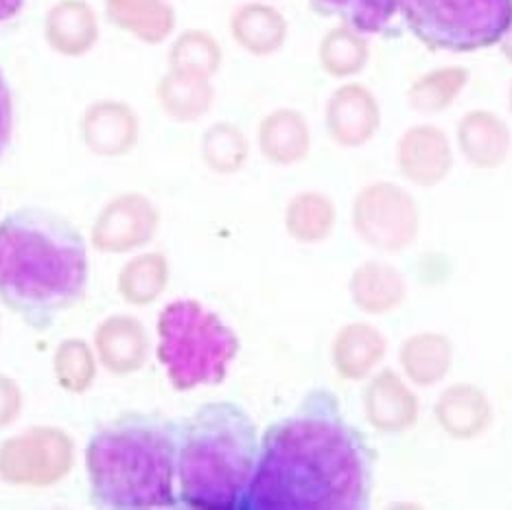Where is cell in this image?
Instances as JSON below:
<instances>
[{
    "mask_svg": "<svg viewBox=\"0 0 512 510\" xmlns=\"http://www.w3.org/2000/svg\"><path fill=\"white\" fill-rule=\"evenodd\" d=\"M230 33L243 51L267 57L283 49L287 40V20L278 9L265 3H248L230 16Z\"/></svg>",
    "mask_w": 512,
    "mask_h": 510,
    "instance_id": "obj_22",
    "label": "cell"
},
{
    "mask_svg": "<svg viewBox=\"0 0 512 510\" xmlns=\"http://www.w3.org/2000/svg\"><path fill=\"white\" fill-rule=\"evenodd\" d=\"M51 366L57 386L75 397L92 390L101 368L92 342L84 338H66L57 344Z\"/></svg>",
    "mask_w": 512,
    "mask_h": 510,
    "instance_id": "obj_27",
    "label": "cell"
},
{
    "mask_svg": "<svg viewBox=\"0 0 512 510\" xmlns=\"http://www.w3.org/2000/svg\"><path fill=\"white\" fill-rule=\"evenodd\" d=\"M318 60L322 71L333 79L348 81L362 75L370 62L368 36L348 25H337L324 33L318 46Z\"/></svg>",
    "mask_w": 512,
    "mask_h": 510,
    "instance_id": "obj_26",
    "label": "cell"
},
{
    "mask_svg": "<svg viewBox=\"0 0 512 510\" xmlns=\"http://www.w3.org/2000/svg\"><path fill=\"white\" fill-rule=\"evenodd\" d=\"M25 410V394L14 377L0 373V430L14 425Z\"/></svg>",
    "mask_w": 512,
    "mask_h": 510,
    "instance_id": "obj_32",
    "label": "cell"
},
{
    "mask_svg": "<svg viewBox=\"0 0 512 510\" xmlns=\"http://www.w3.org/2000/svg\"><path fill=\"white\" fill-rule=\"evenodd\" d=\"M171 281V263L165 252L141 250L130 254L116 274V294L130 307L156 305Z\"/></svg>",
    "mask_w": 512,
    "mask_h": 510,
    "instance_id": "obj_21",
    "label": "cell"
},
{
    "mask_svg": "<svg viewBox=\"0 0 512 510\" xmlns=\"http://www.w3.org/2000/svg\"><path fill=\"white\" fill-rule=\"evenodd\" d=\"M456 147L475 171H495L512 152V132L497 112L475 108L464 112L456 125Z\"/></svg>",
    "mask_w": 512,
    "mask_h": 510,
    "instance_id": "obj_16",
    "label": "cell"
},
{
    "mask_svg": "<svg viewBox=\"0 0 512 510\" xmlns=\"http://www.w3.org/2000/svg\"><path fill=\"white\" fill-rule=\"evenodd\" d=\"M311 9L324 18H340L342 25L377 36L386 31L401 11V0H309Z\"/></svg>",
    "mask_w": 512,
    "mask_h": 510,
    "instance_id": "obj_28",
    "label": "cell"
},
{
    "mask_svg": "<svg viewBox=\"0 0 512 510\" xmlns=\"http://www.w3.org/2000/svg\"><path fill=\"white\" fill-rule=\"evenodd\" d=\"M283 226L289 239L302 246H320L335 233L337 206L322 191H300L289 197L283 213Z\"/></svg>",
    "mask_w": 512,
    "mask_h": 510,
    "instance_id": "obj_23",
    "label": "cell"
},
{
    "mask_svg": "<svg viewBox=\"0 0 512 510\" xmlns=\"http://www.w3.org/2000/svg\"><path fill=\"white\" fill-rule=\"evenodd\" d=\"M221 46L206 31H186L171 49V68L211 79L221 66Z\"/></svg>",
    "mask_w": 512,
    "mask_h": 510,
    "instance_id": "obj_31",
    "label": "cell"
},
{
    "mask_svg": "<svg viewBox=\"0 0 512 510\" xmlns=\"http://www.w3.org/2000/svg\"><path fill=\"white\" fill-rule=\"evenodd\" d=\"M394 160L407 184L416 189H436L451 176L456 165V149L442 127L416 123L399 136Z\"/></svg>",
    "mask_w": 512,
    "mask_h": 510,
    "instance_id": "obj_10",
    "label": "cell"
},
{
    "mask_svg": "<svg viewBox=\"0 0 512 510\" xmlns=\"http://www.w3.org/2000/svg\"><path fill=\"white\" fill-rule=\"evenodd\" d=\"M499 49H502L506 60L512 62V25L508 27V31H506V36L502 38V42H499Z\"/></svg>",
    "mask_w": 512,
    "mask_h": 510,
    "instance_id": "obj_35",
    "label": "cell"
},
{
    "mask_svg": "<svg viewBox=\"0 0 512 510\" xmlns=\"http://www.w3.org/2000/svg\"><path fill=\"white\" fill-rule=\"evenodd\" d=\"M434 419L451 440L471 443L491 430L495 408L484 388L471 381H456L436 397Z\"/></svg>",
    "mask_w": 512,
    "mask_h": 510,
    "instance_id": "obj_14",
    "label": "cell"
},
{
    "mask_svg": "<svg viewBox=\"0 0 512 510\" xmlns=\"http://www.w3.org/2000/svg\"><path fill=\"white\" fill-rule=\"evenodd\" d=\"M77 467V443L60 425H31L0 443V482L51 489Z\"/></svg>",
    "mask_w": 512,
    "mask_h": 510,
    "instance_id": "obj_7",
    "label": "cell"
},
{
    "mask_svg": "<svg viewBox=\"0 0 512 510\" xmlns=\"http://www.w3.org/2000/svg\"><path fill=\"white\" fill-rule=\"evenodd\" d=\"M397 359L414 388H436L453 368V342L440 331H418L401 342Z\"/></svg>",
    "mask_w": 512,
    "mask_h": 510,
    "instance_id": "obj_20",
    "label": "cell"
},
{
    "mask_svg": "<svg viewBox=\"0 0 512 510\" xmlns=\"http://www.w3.org/2000/svg\"><path fill=\"white\" fill-rule=\"evenodd\" d=\"M178 432L160 414L127 412L86 445L90 502L112 510L178 506Z\"/></svg>",
    "mask_w": 512,
    "mask_h": 510,
    "instance_id": "obj_3",
    "label": "cell"
},
{
    "mask_svg": "<svg viewBox=\"0 0 512 510\" xmlns=\"http://www.w3.org/2000/svg\"><path fill=\"white\" fill-rule=\"evenodd\" d=\"M92 349L108 375L132 377L149 362L151 338L143 320L132 314H112L97 324Z\"/></svg>",
    "mask_w": 512,
    "mask_h": 510,
    "instance_id": "obj_13",
    "label": "cell"
},
{
    "mask_svg": "<svg viewBox=\"0 0 512 510\" xmlns=\"http://www.w3.org/2000/svg\"><path fill=\"white\" fill-rule=\"evenodd\" d=\"M81 138L97 156H125L138 141V119L125 103L101 101L81 119Z\"/></svg>",
    "mask_w": 512,
    "mask_h": 510,
    "instance_id": "obj_19",
    "label": "cell"
},
{
    "mask_svg": "<svg viewBox=\"0 0 512 510\" xmlns=\"http://www.w3.org/2000/svg\"><path fill=\"white\" fill-rule=\"evenodd\" d=\"M160 106L171 119L191 123L206 117L213 108L215 90L211 79L184 71H173L160 81L158 88Z\"/></svg>",
    "mask_w": 512,
    "mask_h": 510,
    "instance_id": "obj_25",
    "label": "cell"
},
{
    "mask_svg": "<svg viewBox=\"0 0 512 510\" xmlns=\"http://www.w3.org/2000/svg\"><path fill=\"white\" fill-rule=\"evenodd\" d=\"M469 71L464 66H440L416 77L405 92L407 108L423 117L447 112L469 86Z\"/></svg>",
    "mask_w": 512,
    "mask_h": 510,
    "instance_id": "obj_24",
    "label": "cell"
},
{
    "mask_svg": "<svg viewBox=\"0 0 512 510\" xmlns=\"http://www.w3.org/2000/svg\"><path fill=\"white\" fill-rule=\"evenodd\" d=\"M362 410L372 430L386 436L410 432L421 419V401L414 386L392 368H379L364 381Z\"/></svg>",
    "mask_w": 512,
    "mask_h": 510,
    "instance_id": "obj_12",
    "label": "cell"
},
{
    "mask_svg": "<svg viewBox=\"0 0 512 510\" xmlns=\"http://www.w3.org/2000/svg\"><path fill=\"white\" fill-rule=\"evenodd\" d=\"M25 0H0V22H7L20 14Z\"/></svg>",
    "mask_w": 512,
    "mask_h": 510,
    "instance_id": "obj_34",
    "label": "cell"
},
{
    "mask_svg": "<svg viewBox=\"0 0 512 510\" xmlns=\"http://www.w3.org/2000/svg\"><path fill=\"white\" fill-rule=\"evenodd\" d=\"M256 147L274 167L300 165L311 152V125L292 108L272 110L256 130Z\"/></svg>",
    "mask_w": 512,
    "mask_h": 510,
    "instance_id": "obj_18",
    "label": "cell"
},
{
    "mask_svg": "<svg viewBox=\"0 0 512 510\" xmlns=\"http://www.w3.org/2000/svg\"><path fill=\"white\" fill-rule=\"evenodd\" d=\"M324 127L342 149H359L375 141L381 130V103L375 90L353 79L337 86L324 108Z\"/></svg>",
    "mask_w": 512,
    "mask_h": 510,
    "instance_id": "obj_11",
    "label": "cell"
},
{
    "mask_svg": "<svg viewBox=\"0 0 512 510\" xmlns=\"http://www.w3.org/2000/svg\"><path fill=\"white\" fill-rule=\"evenodd\" d=\"M348 294L364 316H390L399 311L410 296L405 274L388 261L368 259L359 263L348 278Z\"/></svg>",
    "mask_w": 512,
    "mask_h": 510,
    "instance_id": "obj_17",
    "label": "cell"
},
{
    "mask_svg": "<svg viewBox=\"0 0 512 510\" xmlns=\"http://www.w3.org/2000/svg\"><path fill=\"white\" fill-rule=\"evenodd\" d=\"M261 438L232 401H211L178 432V500L193 510H243Z\"/></svg>",
    "mask_w": 512,
    "mask_h": 510,
    "instance_id": "obj_4",
    "label": "cell"
},
{
    "mask_svg": "<svg viewBox=\"0 0 512 510\" xmlns=\"http://www.w3.org/2000/svg\"><path fill=\"white\" fill-rule=\"evenodd\" d=\"M399 14L427 49L473 53L502 42L512 0H401Z\"/></svg>",
    "mask_w": 512,
    "mask_h": 510,
    "instance_id": "obj_6",
    "label": "cell"
},
{
    "mask_svg": "<svg viewBox=\"0 0 512 510\" xmlns=\"http://www.w3.org/2000/svg\"><path fill=\"white\" fill-rule=\"evenodd\" d=\"M508 110L512 114V81H510V88H508Z\"/></svg>",
    "mask_w": 512,
    "mask_h": 510,
    "instance_id": "obj_36",
    "label": "cell"
},
{
    "mask_svg": "<svg viewBox=\"0 0 512 510\" xmlns=\"http://www.w3.org/2000/svg\"><path fill=\"white\" fill-rule=\"evenodd\" d=\"M11 134H14V99L5 75L0 73V160L11 143Z\"/></svg>",
    "mask_w": 512,
    "mask_h": 510,
    "instance_id": "obj_33",
    "label": "cell"
},
{
    "mask_svg": "<svg viewBox=\"0 0 512 510\" xmlns=\"http://www.w3.org/2000/svg\"><path fill=\"white\" fill-rule=\"evenodd\" d=\"M372 454L329 390H313L267 427L243 510H362Z\"/></svg>",
    "mask_w": 512,
    "mask_h": 510,
    "instance_id": "obj_1",
    "label": "cell"
},
{
    "mask_svg": "<svg viewBox=\"0 0 512 510\" xmlns=\"http://www.w3.org/2000/svg\"><path fill=\"white\" fill-rule=\"evenodd\" d=\"M90 278L84 235L62 215L18 208L0 219V303L44 331L79 303Z\"/></svg>",
    "mask_w": 512,
    "mask_h": 510,
    "instance_id": "obj_2",
    "label": "cell"
},
{
    "mask_svg": "<svg viewBox=\"0 0 512 510\" xmlns=\"http://www.w3.org/2000/svg\"><path fill=\"white\" fill-rule=\"evenodd\" d=\"M388 338L372 322H346L331 342L333 370L346 384H364L386 362Z\"/></svg>",
    "mask_w": 512,
    "mask_h": 510,
    "instance_id": "obj_15",
    "label": "cell"
},
{
    "mask_svg": "<svg viewBox=\"0 0 512 510\" xmlns=\"http://www.w3.org/2000/svg\"><path fill=\"white\" fill-rule=\"evenodd\" d=\"M162 215L149 195L127 191L110 197L90 226V248L108 257H130L160 233Z\"/></svg>",
    "mask_w": 512,
    "mask_h": 510,
    "instance_id": "obj_9",
    "label": "cell"
},
{
    "mask_svg": "<svg viewBox=\"0 0 512 510\" xmlns=\"http://www.w3.org/2000/svg\"><path fill=\"white\" fill-rule=\"evenodd\" d=\"M250 143L237 125L219 121L202 136V162L217 176H235L248 165Z\"/></svg>",
    "mask_w": 512,
    "mask_h": 510,
    "instance_id": "obj_29",
    "label": "cell"
},
{
    "mask_svg": "<svg viewBox=\"0 0 512 510\" xmlns=\"http://www.w3.org/2000/svg\"><path fill=\"white\" fill-rule=\"evenodd\" d=\"M239 349L235 329L200 300L178 298L158 311L156 357L173 390L221 384Z\"/></svg>",
    "mask_w": 512,
    "mask_h": 510,
    "instance_id": "obj_5",
    "label": "cell"
},
{
    "mask_svg": "<svg viewBox=\"0 0 512 510\" xmlns=\"http://www.w3.org/2000/svg\"><path fill=\"white\" fill-rule=\"evenodd\" d=\"M351 226L364 246L401 254L421 235V208L403 184L372 180L353 195Z\"/></svg>",
    "mask_w": 512,
    "mask_h": 510,
    "instance_id": "obj_8",
    "label": "cell"
},
{
    "mask_svg": "<svg viewBox=\"0 0 512 510\" xmlns=\"http://www.w3.org/2000/svg\"><path fill=\"white\" fill-rule=\"evenodd\" d=\"M46 38L55 51L64 55H81L90 51L97 40L95 18L84 7H62L53 11L46 25Z\"/></svg>",
    "mask_w": 512,
    "mask_h": 510,
    "instance_id": "obj_30",
    "label": "cell"
}]
</instances>
